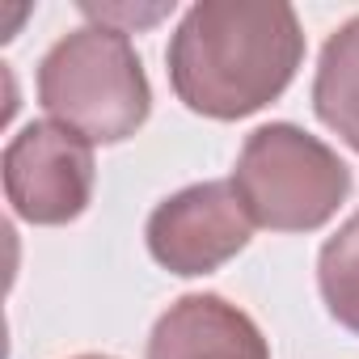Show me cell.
Returning <instances> with one entry per match:
<instances>
[{
    "instance_id": "cell-1",
    "label": "cell",
    "mask_w": 359,
    "mask_h": 359,
    "mask_svg": "<svg viewBox=\"0 0 359 359\" xmlns=\"http://www.w3.org/2000/svg\"><path fill=\"white\" fill-rule=\"evenodd\" d=\"M165 64L187 110L233 123L287 93L304 64V30L279 0H199L177 22Z\"/></svg>"
},
{
    "instance_id": "cell-2",
    "label": "cell",
    "mask_w": 359,
    "mask_h": 359,
    "mask_svg": "<svg viewBox=\"0 0 359 359\" xmlns=\"http://www.w3.org/2000/svg\"><path fill=\"white\" fill-rule=\"evenodd\" d=\"M39 106L89 144H123L152 114V85L131 39L114 26L64 34L39 64Z\"/></svg>"
},
{
    "instance_id": "cell-3",
    "label": "cell",
    "mask_w": 359,
    "mask_h": 359,
    "mask_svg": "<svg viewBox=\"0 0 359 359\" xmlns=\"http://www.w3.org/2000/svg\"><path fill=\"white\" fill-rule=\"evenodd\" d=\"M237 187L254 229L271 233H317L325 229L351 195L346 161L296 123H266L245 135Z\"/></svg>"
},
{
    "instance_id": "cell-4",
    "label": "cell",
    "mask_w": 359,
    "mask_h": 359,
    "mask_svg": "<svg viewBox=\"0 0 359 359\" xmlns=\"http://www.w3.org/2000/svg\"><path fill=\"white\" fill-rule=\"evenodd\" d=\"M5 199L18 220L39 229H60L85 216L97 182L93 144L60 123H26L0 161Z\"/></svg>"
},
{
    "instance_id": "cell-5",
    "label": "cell",
    "mask_w": 359,
    "mask_h": 359,
    "mask_svg": "<svg viewBox=\"0 0 359 359\" xmlns=\"http://www.w3.org/2000/svg\"><path fill=\"white\" fill-rule=\"evenodd\" d=\"M254 237V220L233 182H195L161 199L144 224V241L156 266L169 275H212L233 262Z\"/></svg>"
},
{
    "instance_id": "cell-6",
    "label": "cell",
    "mask_w": 359,
    "mask_h": 359,
    "mask_svg": "<svg viewBox=\"0 0 359 359\" xmlns=\"http://www.w3.org/2000/svg\"><path fill=\"white\" fill-rule=\"evenodd\" d=\"M148 359H271L258 321L216 292L177 296L148 334Z\"/></svg>"
},
{
    "instance_id": "cell-7",
    "label": "cell",
    "mask_w": 359,
    "mask_h": 359,
    "mask_svg": "<svg viewBox=\"0 0 359 359\" xmlns=\"http://www.w3.org/2000/svg\"><path fill=\"white\" fill-rule=\"evenodd\" d=\"M313 110L346 148L359 152V13L342 22L321 47L313 76Z\"/></svg>"
},
{
    "instance_id": "cell-8",
    "label": "cell",
    "mask_w": 359,
    "mask_h": 359,
    "mask_svg": "<svg viewBox=\"0 0 359 359\" xmlns=\"http://www.w3.org/2000/svg\"><path fill=\"white\" fill-rule=\"evenodd\" d=\"M317 287H321L325 313L359 338V212L321 245Z\"/></svg>"
},
{
    "instance_id": "cell-9",
    "label": "cell",
    "mask_w": 359,
    "mask_h": 359,
    "mask_svg": "<svg viewBox=\"0 0 359 359\" xmlns=\"http://www.w3.org/2000/svg\"><path fill=\"white\" fill-rule=\"evenodd\" d=\"M72 359H114V355H72Z\"/></svg>"
}]
</instances>
